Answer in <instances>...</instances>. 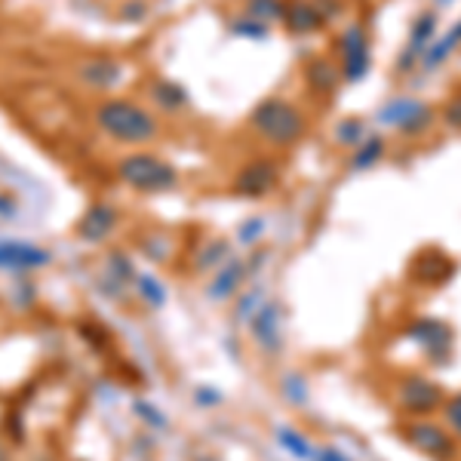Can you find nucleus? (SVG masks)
Instances as JSON below:
<instances>
[{
    "instance_id": "nucleus-1",
    "label": "nucleus",
    "mask_w": 461,
    "mask_h": 461,
    "mask_svg": "<svg viewBox=\"0 0 461 461\" xmlns=\"http://www.w3.org/2000/svg\"><path fill=\"white\" fill-rule=\"evenodd\" d=\"M96 120L105 129L111 139L127 142V145H142V142L158 139V120L145 111V108L133 105V102H105V105L96 111Z\"/></svg>"
},
{
    "instance_id": "nucleus-2",
    "label": "nucleus",
    "mask_w": 461,
    "mask_h": 461,
    "mask_svg": "<svg viewBox=\"0 0 461 461\" xmlns=\"http://www.w3.org/2000/svg\"><path fill=\"white\" fill-rule=\"evenodd\" d=\"M252 129H256L265 142H271V145L287 148V145H292V142L302 139L304 114L298 111L292 102L268 99L252 111Z\"/></svg>"
},
{
    "instance_id": "nucleus-3",
    "label": "nucleus",
    "mask_w": 461,
    "mask_h": 461,
    "mask_svg": "<svg viewBox=\"0 0 461 461\" xmlns=\"http://www.w3.org/2000/svg\"><path fill=\"white\" fill-rule=\"evenodd\" d=\"M120 179L142 191H166L175 185V173L154 154H133L120 164Z\"/></svg>"
},
{
    "instance_id": "nucleus-4",
    "label": "nucleus",
    "mask_w": 461,
    "mask_h": 461,
    "mask_svg": "<svg viewBox=\"0 0 461 461\" xmlns=\"http://www.w3.org/2000/svg\"><path fill=\"white\" fill-rule=\"evenodd\" d=\"M406 440L415 446V449L425 452V456H431V458L449 461L456 456V443H452L449 431H446L443 425H434V421H415V425H409Z\"/></svg>"
},
{
    "instance_id": "nucleus-5",
    "label": "nucleus",
    "mask_w": 461,
    "mask_h": 461,
    "mask_svg": "<svg viewBox=\"0 0 461 461\" xmlns=\"http://www.w3.org/2000/svg\"><path fill=\"white\" fill-rule=\"evenodd\" d=\"M379 120L385 123V127H397V129L412 133V129L425 127V123L431 120V111H427V105H421V102L397 99V102H391V105L381 108Z\"/></svg>"
},
{
    "instance_id": "nucleus-6",
    "label": "nucleus",
    "mask_w": 461,
    "mask_h": 461,
    "mask_svg": "<svg viewBox=\"0 0 461 461\" xmlns=\"http://www.w3.org/2000/svg\"><path fill=\"white\" fill-rule=\"evenodd\" d=\"M277 181V173L271 164H265V160H256V164L243 166L237 175V191L246 194V197H258V194L271 191Z\"/></svg>"
},
{
    "instance_id": "nucleus-7",
    "label": "nucleus",
    "mask_w": 461,
    "mask_h": 461,
    "mask_svg": "<svg viewBox=\"0 0 461 461\" xmlns=\"http://www.w3.org/2000/svg\"><path fill=\"white\" fill-rule=\"evenodd\" d=\"M256 339L268 350L280 345V308H277V302H268L256 314Z\"/></svg>"
},
{
    "instance_id": "nucleus-8",
    "label": "nucleus",
    "mask_w": 461,
    "mask_h": 461,
    "mask_svg": "<svg viewBox=\"0 0 461 461\" xmlns=\"http://www.w3.org/2000/svg\"><path fill=\"white\" fill-rule=\"evenodd\" d=\"M403 406L412 409V412H431L434 406H440V391L434 385H427L425 379H412L406 385V394H403Z\"/></svg>"
},
{
    "instance_id": "nucleus-9",
    "label": "nucleus",
    "mask_w": 461,
    "mask_h": 461,
    "mask_svg": "<svg viewBox=\"0 0 461 461\" xmlns=\"http://www.w3.org/2000/svg\"><path fill=\"white\" fill-rule=\"evenodd\" d=\"M283 22H287L289 31H296V35H308V31H314L317 25L323 22V12L320 6L314 4H289L287 12H283Z\"/></svg>"
},
{
    "instance_id": "nucleus-10",
    "label": "nucleus",
    "mask_w": 461,
    "mask_h": 461,
    "mask_svg": "<svg viewBox=\"0 0 461 461\" xmlns=\"http://www.w3.org/2000/svg\"><path fill=\"white\" fill-rule=\"evenodd\" d=\"M381 154H385V142H381L379 135H366V139L357 145L350 166H354V170H369L373 164H379Z\"/></svg>"
},
{
    "instance_id": "nucleus-11",
    "label": "nucleus",
    "mask_w": 461,
    "mask_h": 461,
    "mask_svg": "<svg viewBox=\"0 0 461 461\" xmlns=\"http://www.w3.org/2000/svg\"><path fill=\"white\" fill-rule=\"evenodd\" d=\"M111 225H114V212L108 210V206H93L87 222H83V234H87V237H105V234L111 231Z\"/></svg>"
},
{
    "instance_id": "nucleus-12",
    "label": "nucleus",
    "mask_w": 461,
    "mask_h": 461,
    "mask_svg": "<svg viewBox=\"0 0 461 461\" xmlns=\"http://www.w3.org/2000/svg\"><path fill=\"white\" fill-rule=\"evenodd\" d=\"M240 283H243V265L231 262L228 268H225L222 274H219V283L210 289V296H212V298H225V296H228V292L237 289Z\"/></svg>"
},
{
    "instance_id": "nucleus-13",
    "label": "nucleus",
    "mask_w": 461,
    "mask_h": 461,
    "mask_svg": "<svg viewBox=\"0 0 461 461\" xmlns=\"http://www.w3.org/2000/svg\"><path fill=\"white\" fill-rule=\"evenodd\" d=\"M366 139V127H363L360 120H342L335 123V142H342V145H360V142Z\"/></svg>"
},
{
    "instance_id": "nucleus-14",
    "label": "nucleus",
    "mask_w": 461,
    "mask_h": 461,
    "mask_svg": "<svg viewBox=\"0 0 461 461\" xmlns=\"http://www.w3.org/2000/svg\"><path fill=\"white\" fill-rule=\"evenodd\" d=\"M283 12H287V6H283V0H250V16L252 19H283Z\"/></svg>"
},
{
    "instance_id": "nucleus-15",
    "label": "nucleus",
    "mask_w": 461,
    "mask_h": 461,
    "mask_svg": "<svg viewBox=\"0 0 461 461\" xmlns=\"http://www.w3.org/2000/svg\"><path fill=\"white\" fill-rule=\"evenodd\" d=\"M437 31V19L431 16V12H425V16H419V22L412 25V47L421 50L427 41H431V35Z\"/></svg>"
},
{
    "instance_id": "nucleus-16",
    "label": "nucleus",
    "mask_w": 461,
    "mask_h": 461,
    "mask_svg": "<svg viewBox=\"0 0 461 461\" xmlns=\"http://www.w3.org/2000/svg\"><path fill=\"white\" fill-rule=\"evenodd\" d=\"M311 81H314L320 89H333L335 83H339V71H335L329 62H314L311 65Z\"/></svg>"
},
{
    "instance_id": "nucleus-17",
    "label": "nucleus",
    "mask_w": 461,
    "mask_h": 461,
    "mask_svg": "<svg viewBox=\"0 0 461 461\" xmlns=\"http://www.w3.org/2000/svg\"><path fill=\"white\" fill-rule=\"evenodd\" d=\"M280 443L287 446V449H289L296 458H308V456H311V443L302 437V434L292 431V427H289V431H280Z\"/></svg>"
},
{
    "instance_id": "nucleus-18",
    "label": "nucleus",
    "mask_w": 461,
    "mask_h": 461,
    "mask_svg": "<svg viewBox=\"0 0 461 461\" xmlns=\"http://www.w3.org/2000/svg\"><path fill=\"white\" fill-rule=\"evenodd\" d=\"M117 74H120V71H117L111 62H96V65H89L87 68V77L96 83V87H108Z\"/></svg>"
},
{
    "instance_id": "nucleus-19",
    "label": "nucleus",
    "mask_w": 461,
    "mask_h": 461,
    "mask_svg": "<svg viewBox=\"0 0 461 461\" xmlns=\"http://www.w3.org/2000/svg\"><path fill=\"white\" fill-rule=\"evenodd\" d=\"M446 425H449V431L456 437H461V394L446 403Z\"/></svg>"
},
{
    "instance_id": "nucleus-20",
    "label": "nucleus",
    "mask_w": 461,
    "mask_h": 461,
    "mask_svg": "<svg viewBox=\"0 0 461 461\" xmlns=\"http://www.w3.org/2000/svg\"><path fill=\"white\" fill-rule=\"evenodd\" d=\"M158 99L164 102V105H170V108H179L181 102H185V93H181V89H175L173 83H164V87L158 89Z\"/></svg>"
},
{
    "instance_id": "nucleus-21",
    "label": "nucleus",
    "mask_w": 461,
    "mask_h": 461,
    "mask_svg": "<svg viewBox=\"0 0 461 461\" xmlns=\"http://www.w3.org/2000/svg\"><path fill=\"white\" fill-rule=\"evenodd\" d=\"M240 231H243V234H240V240H243V243H256V240L262 237V231H265V219H250V222H246Z\"/></svg>"
},
{
    "instance_id": "nucleus-22",
    "label": "nucleus",
    "mask_w": 461,
    "mask_h": 461,
    "mask_svg": "<svg viewBox=\"0 0 461 461\" xmlns=\"http://www.w3.org/2000/svg\"><path fill=\"white\" fill-rule=\"evenodd\" d=\"M446 120L452 123V127H461V99H456V102H449V105H446Z\"/></svg>"
},
{
    "instance_id": "nucleus-23",
    "label": "nucleus",
    "mask_w": 461,
    "mask_h": 461,
    "mask_svg": "<svg viewBox=\"0 0 461 461\" xmlns=\"http://www.w3.org/2000/svg\"><path fill=\"white\" fill-rule=\"evenodd\" d=\"M320 461H348L345 456H339V452H335V449H327V452H323V458Z\"/></svg>"
}]
</instances>
